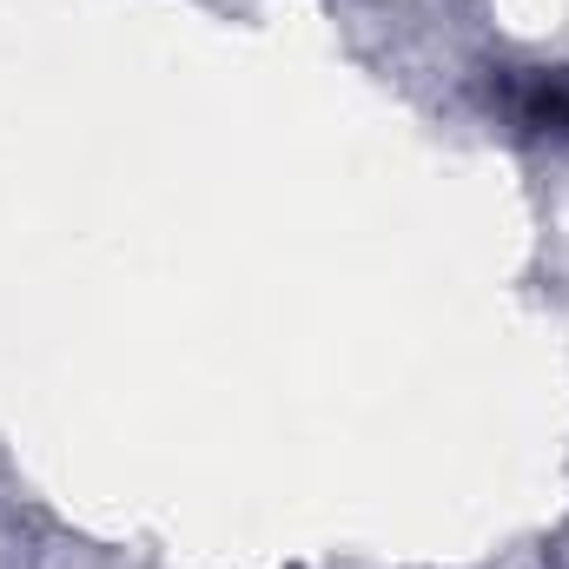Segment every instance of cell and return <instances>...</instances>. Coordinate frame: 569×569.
Listing matches in <instances>:
<instances>
[{"label":"cell","mask_w":569,"mask_h":569,"mask_svg":"<svg viewBox=\"0 0 569 569\" xmlns=\"http://www.w3.org/2000/svg\"><path fill=\"white\" fill-rule=\"evenodd\" d=\"M510 113H517V127H530V133L569 140V67L563 73H530V80L510 93Z\"/></svg>","instance_id":"cell-1"}]
</instances>
